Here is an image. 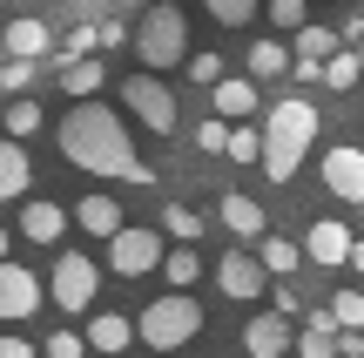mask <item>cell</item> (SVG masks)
I'll return each mask as SVG.
<instances>
[{"mask_svg": "<svg viewBox=\"0 0 364 358\" xmlns=\"http://www.w3.org/2000/svg\"><path fill=\"white\" fill-rule=\"evenodd\" d=\"M230 162H263V129H250V122H230V149H223Z\"/></svg>", "mask_w": 364, "mask_h": 358, "instance_id": "cell-29", "label": "cell"}, {"mask_svg": "<svg viewBox=\"0 0 364 358\" xmlns=\"http://www.w3.org/2000/svg\"><path fill=\"white\" fill-rule=\"evenodd\" d=\"M135 54H142V68H156V75L189 61V21H182V7L149 0L142 21H135Z\"/></svg>", "mask_w": 364, "mask_h": 358, "instance_id": "cell-3", "label": "cell"}, {"mask_svg": "<svg viewBox=\"0 0 364 358\" xmlns=\"http://www.w3.org/2000/svg\"><path fill=\"white\" fill-rule=\"evenodd\" d=\"M122 7H149V0H122Z\"/></svg>", "mask_w": 364, "mask_h": 358, "instance_id": "cell-45", "label": "cell"}, {"mask_svg": "<svg viewBox=\"0 0 364 358\" xmlns=\"http://www.w3.org/2000/svg\"><path fill=\"white\" fill-rule=\"evenodd\" d=\"M324 189H331L338 203H364V149H358V142L324 149Z\"/></svg>", "mask_w": 364, "mask_h": 358, "instance_id": "cell-9", "label": "cell"}, {"mask_svg": "<svg viewBox=\"0 0 364 358\" xmlns=\"http://www.w3.org/2000/svg\"><path fill=\"white\" fill-rule=\"evenodd\" d=\"M338 358H364V332H338Z\"/></svg>", "mask_w": 364, "mask_h": 358, "instance_id": "cell-39", "label": "cell"}, {"mask_svg": "<svg viewBox=\"0 0 364 358\" xmlns=\"http://www.w3.org/2000/svg\"><path fill=\"white\" fill-rule=\"evenodd\" d=\"M338 48H344V34H338V27H311V21H304L297 34H290V54H304V61H331Z\"/></svg>", "mask_w": 364, "mask_h": 358, "instance_id": "cell-21", "label": "cell"}, {"mask_svg": "<svg viewBox=\"0 0 364 358\" xmlns=\"http://www.w3.org/2000/svg\"><path fill=\"white\" fill-rule=\"evenodd\" d=\"M243 352H250V358H284V352H297L290 318H284V311H263V318H250V325H243Z\"/></svg>", "mask_w": 364, "mask_h": 358, "instance_id": "cell-12", "label": "cell"}, {"mask_svg": "<svg viewBox=\"0 0 364 358\" xmlns=\"http://www.w3.org/2000/svg\"><path fill=\"white\" fill-rule=\"evenodd\" d=\"M209 102H216V115L223 122H250V115H257V75H223L216 81V88H209Z\"/></svg>", "mask_w": 364, "mask_h": 358, "instance_id": "cell-14", "label": "cell"}, {"mask_svg": "<svg viewBox=\"0 0 364 358\" xmlns=\"http://www.w3.org/2000/svg\"><path fill=\"white\" fill-rule=\"evenodd\" d=\"M351 230L338 223V216H324V223H311L304 230V257H311V264H324V270H338V264H351Z\"/></svg>", "mask_w": 364, "mask_h": 358, "instance_id": "cell-11", "label": "cell"}, {"mask_svg": "<svg viewBox=\"0 0 364 358\" xmlns=\"http://www.w3.org/2000/svg\"><path fill=\"white\" fill-rule=\"evenodd\" d=\"M68 7H102V0H68Z\"/></svg>", "mask_w": 364, "mask_h": 358, "instance_id": "cell-43", "label": "cell"}, {"mask_svg": "<svg viewBox=\"0 0 364 358\" xmlns=\"http://www.w3.org/2000/svg\"><path fill=\"white\" fill-rule=\"evenodd\" d=\"M257 257H263V270H270V278H290V270L304 264V243L270 237V230H263V237H257Z\"/></svg>", "mask_w": 364, "mask_h": 358, "instance_id": "cell-22", "label": "cell"}, {"mask_svg": "<svg viewBox=\"0 0 364 358\" xmlns=\"http://www.w3.org/2000/svg\"><path fill=\"white\" fill-rule=\"evenodd\" d=\"M75 223L88 230V237H102V243H108V237H115V230H122V203L95 189V196H81V203H75Z\"/></svg>", "mask_w": 364, "mask_h": 358, "instance_id": "cell-17", "label": "cell"}, {"mask_svg": "<svg viewBox=\"0 0 364 358\" xmlns=\"http://www.w3.org/2000/svg\"><path fill=\"white\" fill-rule=\"evenodd\" d=\"M351 270H358V278H364V237L351 243Z\"/></svg>", "mask_w": 364, "mask_h": 358, "instance_id": "cell-42", "label": "cell"}, {"mask_svg": "<svg viewBox=\"0 0 364 358\" xmlns=\"http://www.w3.org/2000/svg\"><path fill=\"white\" fill-rule=\"evenodd\" d=\"M297 358H338V318H331V311H311V318H304Z\"/></svg>", "mask_w": 364, "mask_h": 358, "instance_id": "cell-19", "label": "cell"}, {"mask_svg": "<svg viewBox=\"0 0 364 358\" xmlns=\"http://www.w3.org/2000/svg\"><path fill=\"white\" fill-rule=\"evenodd\" d=\"M162 230H169L176 243H196V237H203V210H189V203H169V210H162Z\"/></svg>", "mask_w": 364, "mask_h": 358, "instance_id": "cell-28", "label": "cell"}, {"mask_svg": "<svg viewBox=\"0 0 364 358\" xmlns=\"http://www.w3.org/2000/svg\"><path fill=\"white\" fill-rule=\"evenodd\" d=\"M7 243H14V237H7V230H0V257H7Z\"/></svg>", "mask_w": 364, "mask_h": 358, "instance_id": "cell-44", "label": "cell"}, {"mask_svg": "<svg viewBox=\"0 0 364 358\" xmlns=\"http://www.w3.org/2000/svg\"><path fill=\"white\" fill-rule=\"evenodd\" d=\"M277 311H284V318H297V311H304V298L290 291V284H277Z\"/></svg>", "mask_w": 364, "mask_h": 358, "instance_id": "cell-40", "label": "cell"}, {"mask_svg": "<svg viewBox=\"0 0 364 358\" xmlns=\"http://www.w3.org/2000/svg\"><path fill=\"white\" fill-rule=\"evenodd\" d=\"M203 7H209V21H216V27H250L263 0H203Z\"/></svg>", "mask_w": 364, "mask_h": 358, "instance_id": "cell-30", "label": "cell"}, {"mask_svg": "<svg viewBox=\"0 0 364 358\" xmlns=\"http://www.w3.org/2000/svg\"><path fill=\"white\" fill-rule=\"evenodd\" d=\"M129 338H135V325L122 311H95L88 318V352H129Z\"/></svg>", "mask_w": 364, "mask_h": 358, "instance_id": "cell-20", "label": "cell"}, {"mask_svg": "<svg viewBox=\"0 0 364 358\" xmlns=\"http://www.w3.org/2000/svg\"><path fill=\"white\" fill-rule=\"evenodd\" d=\"M108 270H115V278H149V270H162V237L122 223L115 237H108Z\"/></svg>", "mask_w": 364, "mask_h": 358, "instance_id": "cell-7", "label": "cell"}, {"mask_svg": "<svg viewBox=\"0 0 364 358\" xmlns=\"http://www.w3.org/2000/svg\"><path fill=\"white\" fill-rule=\"evenodd\" d=\"M34 183V162H27L21 135H0V203H21V189Z\"/></svg>", "mask_w": 364, "mask_h": 358, "instance_id": "cell-13", "label": "cell"}, {"mask_svg": "<svg viewBox=\"0 0 364 358\" xmlns=\"http://www.w3.org/2000/svg\"><path fill=\"white\" fill-rule=\"evenodd\" d=\"M95 291H102V270H95V257H81V251L54 257L48 298H54V305H61V311H88V305H95Z\"/></svg>", "mask_w": 364, "mask_h": 358, "instance_id": "cell-6", "label": "cell"}, {"mask_svg": "<svg viewBox=\"0 0 364 358\" xmlns=\"http://www.w3.org/2000/svg\"><path fill=\"white\" fill-rule=\"evenodd\" d=\"M7 7H14V0H7Z\"/></svg>", "mask_w": 364, "mask_h": 358, "instance_id": "cell-47", "label": "cell"}, {"mask_svg": "<svg viewBox=\"0 0 364 358\" xmlns=\"http://www.w3.org/2000/svg\"><path fill=\"white\" fill-rule=\"evenodd\" d=\"M358 81H364V61H358V48H338V54H331V61H324V88H358Z\"/></svg>", "mask_w": 364, "mask_h": 358, "instance_id": "cell-26", "label": "cell"}, {"mask_svg": "<svg viewBox=\"0 0 364 358\" xmlns=\"http://www.w3.org/2000/svg\"><path fill=\"white\" fill-rule=\"evenodd\" d=\"M54 142H61V156L75 162V169L88 176H115V183H156V169H149L142 156H135L129 142V122L115 115L108 102H75L61 115V129H54Z\"/></svg>", "mask_w": 364, "mask_h": 358, "instance_id": "cell-1", "label": "cell"}, {"mask_svg": "<svg viewBox=\"0 0 364 358\" xmlns=\"http://www.w3.org/2000/svg\"><path fill=\"white\" fill-rule=\"evenodd\" d=\"M102 81H108V68L95 61V54H81V61H61V95H81V102H88Z\"/></svg>", "mask_w": 364, "mask_h": 358, "instance_id": "cell-23", "label": "cell"}, {"mask_svg": "<svg viewBox=\"0 0 364 358\" xmlns=\"http://www.w3.org/2000/svg\"><path fill=\"white\" fill-rule=\"evenodd\" d=\"M331 318H338V332H364V291H338Z\"/></svg>", "mask_w": 364, "mask_h": 358, "instance_id": "cell-31", "label": "cell"}, {"mask_svg": "<svg viewBox=\"0 0 364 358\" xmlns=\"http://www.w3.org/2000/svg\"><path fill=\"white\" fill-rule=\"evenodd\" d=\"M304 21H311V0H270V27H284V34H297Z\"/></svg>", "mask_w": 364, "mask_h": 358, "instance_id": "cell-32", "label": "cell"}, {"mask_svg": "<svg viewBox=\"0 0 364 358\" xmlns=\"http://www.w3.org/2000/svg\"><path fill=\"white\" fill-rule=\"evenodd\" d=\"M338 34H344V41H351V48H358V41H364V14H351V21H344Z\"/></svg>", "mask_w": 364, "mask_h": 358, "instance_id": "cell-41", "label": "cell"}, {"mask_svg": "<svg viewBox=\"0 0 364 358\" xmlns=\"http://www.w3.org/2000/svg\"><path fill=\"white\" fill-rule=\"evenodd\" d=\"M61 230H68L61 203H21V237L27 243H61Z\"/></svg>", "mask_w": 364, "mask_h": 358, "instance_id": "cell-18", "label": "cell"}, {"mask_svg": "<svg viewBox=\"0 0 364 358\" xmlns=\"http://www.w3.org/2000/svg\"><path fill=\"white\" fill-rule=\"evenodd\" d=\"M196 149H203V156H223V149H230V122H223V115H209L203 129H196Z\"/></svg>", "mask_w": 364, "mask_h": 358, "instance_id": "cell-34", "label": "cell"}, {"mask_svg": "<svg viewBox=\"0 0 364 358\" xmlns=\"http://www.w3.org/2000/svg\"><path fill=\"white\" fill-rule=\"evenodd\" d=\"M122 102H129V115L142 122L149 135H176V95H169V81H156V68H142V75H129L122 81Z\"/></svg>", "mask_w": 364, "mask_h": 358, "instance_id": "cell-5", "label": "cell"}, {"mask_svg": "<svg viewBox=\"0 0 364 358\" xmlns=\"http://www.w3.org/2000/svg\"><path fill=\"white\" fill-rule=\"evenodd\" d=\"M7 54H21V61H41V54L54 48V27L48 21H34V14H21V21H7Z\"/></svg>", "mask_w": 364, "mask_h": 358, "instance_id": "cell-16", "label": "cell"}, {"mask_svg": "<svg viewBox=\"0 0 364 358\" xmlns=\"http://www.w3.org/2000/svg\"><path fill=\"white\" fill-rule=\"evenodd\" d=\"M129 41H135L129 21H102V54H108V48H129Z\"/></svg>", "mask_w": 364, "mask_h": 358, "instance_id": "cell-37", "label": "cell"}, {"mask_svg": "<svg viewBox=\"0 0 364 358\" xmlns=\"http://www.w3.org/2000/svg\"><path fill=\"white\" fill-rule=\"evenodd\" d=\"M182 68H189V81H203V88H216V81H223V54H189Z\"/></svg>", "mask_w": 364, "mask_h": 358, "instance_id": "cell-36", "label": "cell"}, {"mask_svg": "<svg viewBox=\"0 0 364 358\" xmlns=\"http://www.w3.org/2000/svg\"><path fill=\"white\" fill-rule=\"evenodd\" d=\"M41 358H88V332H54L41 345Z\"/></svg>", "mask_w": 364, "mask_h": 358, "instance_id": "cell-33", "label": "cell"}, {"mask_svg": "<svg viewBox=\"0 0 364 358\" xmlns=\"http://www.w3.org/2000/svg\"><path fill=\"white\" fill-rule=\"evenodd\" d=\"M162 278H169V291H189V284L203 278V257H196L189 243H176V251H162Z\"/></svg>", "mask_w": 364, "mask_h": 358, "instance_id": "cell-25", "label": "cell"}, {"mask_svg": "<svg viewBox=\"0 0 364 358\" xmlns=\"http://www.w3.org/2000/svg\"><path fill=\"white\" fill-rule=\"evenodd\" d=\"M27 81H34V61L7 54V68H0V88H7V95H27Z\"/></svg>", "mask_w": 364, "mask_h": 358, "instance_id": "cell-35", "label": "cell"}, {"mask_svg": "<svg viewBox=\"0 0 364 358\" xmlns=\"http://www.w3.org/2000/svg\"><path fill=\"white\" fill-rule=\"evenodd\" d=\"M216 216H223V230H230V237H250V243L270 230V223H263V203H257V196H243V189H230V196L216 203Z\"/></svg>", "mask_w": 364, "mask_h": 358, "instance_id": "cell-15", "label": "cell"}, {"mask_svg": "<svg viewBox=\"0 0 364 358\" xmlns=\"http://www.w3.org/2000/svg\"><path fill=\"white\" fill-rule=\"evenodd\" d=\"M0 358H41V345H27V338H0Z\"/></svg>", "mask_w": 364, "mask_h": 358, "instance_id": "cell-38", "label": "cell"}, {"mask_svg": "<svg viewBox=\"0 0 364 358\" xmlns=\"http://www.w3.org/2000/svg\"><path fill=\"white\" fill-rule=\"evenodd\" d=\"M290 61H297V54H290L284 41H250V75H257V81H277V75H290Z\"/></svg>", "mask_w": 364, "mask_h": 358, "instance_id": "cell-24", "label": "cell"}, {"mask_svg": "<svg viewBox=\"0 0 364 358\" xmlns=\"http://www.w3.org/2000/svg\"><path fill=\"white\" fill-rule=\"evenodd\" d=\"M317 142V108L304 102V95H284V102L263 115V162L257 169L270 176V183H290V176L304 169V156H311Z\"/></svg>", "mask_w": 364, "mask_h": 358, "instance_id": "cell-2", "label": "cell"}, {"mask_svg": "<svg viewBox=\"0 0 364 358\" xmlns=\"http://www.w3.org/2000/svg\"><path fill=\"white\" fill-rule=\"evenodd\" d=\"M203 332V305H196L189 291H169V298H156V305L135 318V338H142L149 352H182L189 338Z\"/></svg>", "mask_w": 364, "mask_h": 358, "instance_id": "cell-4", "label": "cell"}, {"mask_svg": "<svg viewBox=\"0 0 364 358\" xmlns=\"http://www.w3.org/2000/svg\"><path fill=\"white\" fill-rule=\"evenodd\" d=\"M263 278H270V270H263V257H250V251H230V257L216 264V291L236 298V305L263 298Z\"/></svg>", "mask_w": 364, "mask_h": 358, "instance_id": "cell-10", "label": "cell"}, {"mask_svg": "<svg viewBox=\"0 0 364 358\" xmlns=\"http://www.w3.org/2000/svg\"><path fill=\"white\" fill-rule=\"evenodd\" d=\"M358 61H364V41H358Z\"/></svg>", "mask_w": 364, "mask_h": 358, "instance_id": "cell-46", "label": "cell"}, {"mask_svg": "<svg viewBox=\"0 0 364 358\" xmlns=\"http://www.w3.org/2000/svg\"><path fill=\"white\" fill-rule=\"evenodd\" d=\"M41 305H48V284H41L27 264H7V257H0V325L34 318Z\"/></svg>", "mask_w": 364, "mask_h": 358, "instance_id": "cell-8", "label": "cell"}, {"mask_svg": "<svg viewBox=\"0 0 364 358\" xmlns=\"http://www.w3.org/2000/svg\"><path fill=\"white\" fill-rule=\"evenodd\" d=\"M41 122H48V115H41V102H34V95H14V102H7V135H21V142H27Z\"/></svg>", "mask_w": 364, "mask_h": 358, "instance_id": "cell-27", "label": "cell"}]
</instances>
